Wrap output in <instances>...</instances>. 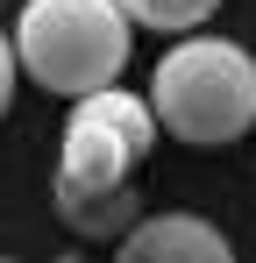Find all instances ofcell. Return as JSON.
I'll use <instances>...</instances> for the list:
<instances>
[{
    "instance_id": "obj_1",
    "label": "cell",
    "mask_w": 256,
    "mask_h": 263,
    "mask_svg": "<svg viewBox=\"0 0 256 263\" xmlns=\"http://www.w3.org/2000/svg\"><path fill=\"white\" fill-rule=\"evenodd\" d=\"M150 149H157L150 100L121 92V79L79 92L71 121H64V142H57V178H50V199H57L64 228L93 235V242H114L142 214L135 206V164Z\"/></svg>"
},
{
    "instance_id": "obj_2",
    "label": "cell",
    "mask_w": 256,
    "mask_h": 263,
    "mask_svg": "<svg viewBox=\"0 0 256 263\" xmlns=\"http://www.w3.org/2000/svg\"><path fill=\"white\" fill-rule=\"evenodd\" d=\"M150 114H157V135L192 142V149L249 135L256 128V57L228 36L185 29V43L164 50V64L150 79Z\"/></svg>"
},
{
    "instance_id": "obj_3",
    "label": "cell",
    "mask_w": 256,
    "mask_h": 263,
    "mask_svg": "<svg viewBox=\"0 0 256 263\" xmlns=\"http://www.w3.org/2000/svg\"><path fill=\"white\" fill-rule=\"evenodd\" d=\"M128 64V14L114 0H29L14 22V71H29L43 92L79 100L114 86Z\"/></svg>"
},
{
    "instance_id": "obj_4",
    "label": "cell",
    "mask_w": 256,
    "mask_h": 263,
    "mask_svg": "<svg viewBox=\"0 0 256 263\" xmlns=\"http://www.w3.org/2000/svg\"><path fill=\"white\" fill-rule=\"evenodd\" d=\"M121 263H235V249L199 214H135L121 228Z\"/></svg>"
},
{
    "instance_id": "obj_5",
    "label": "cell",
    "mask_w": 256,
    "mask_h": 263,
    "mask_svg": "<svg viewBox=\"0 0 256 263\" xmlns=\"http://www.w3.org/2000/svg\"><path fill=\"white\" fill-rule=\"evenodd\" d=\"M128 14V29H164V36H185V29H207V14L221 0H114Z\"/></svg>"
},
{
    "instance_id": "obj_6",
    "label": "cell",
    "mask_w": 256,
    "mask_h": 263,
    "mask_svg": "<svg viewBox=\"0 0 256 263\" xmlns=\"http://www.w3.org/2000/svg\"><path fill=\"white\" fill-rule=\"evenodd\" d=\"M7 100H14V43L0 36V114H7Z\"/></svg>"
}]
</instances>
